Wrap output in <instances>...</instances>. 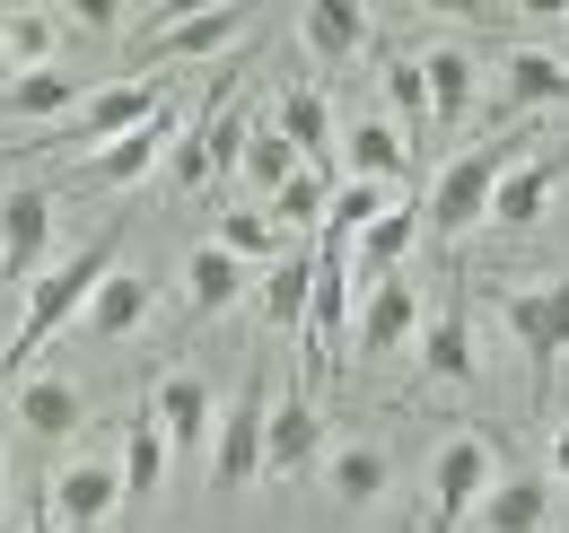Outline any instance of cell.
Listing matches in <instances>:
<instances>
[{
	"label": "cell",
	"mask_w": 569,
	"mask_h": 533,
	"mask_svg": "<svg viewBox=\"0 0 569 533\" xmlns=\"http://www.w3.org/2000/svg\"><path fill=\"white\" fill-rule=\"evenodd\" d=\"M44 507H53V525L97 533L114 507H123V464H106V455H79V464H62V472H53V490H44Z\"/></svg>",
	"instance_id": "10"
},
{
	"label": "cell",
	"mask_w": 569,
	"mask_h": 533,
	"mask_svg": "<svg viewBox=\"0 0 569 533\" xmlns=\"http://www.w3.org/2000/svg\"><path fill=\"white\" fill-rule=\"evenodd\" d=\"M307 298H316V245H281V263H263V324L307 333Z\"/></svg>",
	"instance_id": "23"
},
{
	"label": "cell",
	"mask_w": 569,
	"mask_h": 533,
	"mask_svg": "<svg viewBox=\"0 0 569 533\" xmlns=\"http://www.w3.org/2000/svg\"><path fill=\"white\" fill-rule=\"evenodd\" d=\"M561 175H569L561 149H543V158H517V167L499 175V193H491V219H499V228H535V219L552 210V193H561Z\"/></svg>",
	"instance_id": "17"
},
{
	"label": "cell",
	"mask_w": 569,
	"mask_h": 533,
	"mask_svg": "<svg viewBox=\"0 0 569 533\" xmlns=\"http://www.w3.org/2000/svg\"><path fill=\"white\" fill-rule=\"evenodd\" d=\"M18 533H53V507H44V516H27V525H18Z\"/></svg>",
	"instance_id": "38"
},
{
	"label": "cell",
	"mask_w": 569,
	"mask_h": 533,
	"mask_svg": "<svg viewBox=\"0 0 569 533\" xmlns=\"http://www.w3.org/2000/svg\"><path fill=\"white\" fill-rule=\"evenodd\" d=\"M333 184H342V175H316V167H298V175H289L281 193H272V228H325V201H333Z\"/></svg>",
	"instance_id": "34"
},
{
	"label": "cell",
	"mask_w": 569,
	"mask_h": 533,
	"mask_svg": "<svg viewBox=\"0 0 569 533\" xmlns=\"http://www.w3.org/2000/svg\"><path fill=\"white\" fill-rule=\"evenodd\" d=\"M342 167H351V184H403V167H412V140L395 132L386 114H359L351 132H342Z\"/></svg>",
	"instance_id": "21"
},
{
	"label": "cell",
	"mask_w": 569,
	"mask_h": 533,
	"mask_svg": "<svg viewBox=\"0 0 569 533\" xmlns=\"http://www.w3.org/2000/svg\"><path fill=\"white\" fill-rule=\"evenodd\" d=\"M79 324H88L97 341L141 333V324H149V280H141V271H114V280H106V289L88 298V315H79Z\"/></svg>",
	"instance_id": "31"
},
{
	"label": "cell",
	"mask_w": 569,
	"mask_h": 533,
	"mask_svg": "<svg viewBox=\"0 0 569 533\" xmlns=\"http://www.w3.org/2000/svg\"><path fill=\"white\" fill-rule=\"evenodd\" d=\"M237 298H246V263H237L228 245H193V254H184V306H193V315H228Z\"/></svg>",
	"instance_id": "26"
},
{
	"label": "cell",
	"mask_w": 569,
	"mask_h": 533,
	"mask_svg": "<svg viewBox=\"0 0 569 533\" xmlns=\"http://www.w3.org/2000/svg\"><path fill=\"white\" fill-rule=\"evenodd\" d=\"M0 97H9V114H18V123H62V114H79V97H88V88L53 62V70H27V79H0Z\"/></svg>",
	"instance_id": "27"
},
{
	"label": "cell",
	"mask_w": 569,
	"mask_h": 533,
	"mask_svg": "<svg viewBox=\"0 0 569 533\" xmlns=\"http://www.w3.org/2000/svg\"><path fill=\"white\" fill-rule=\"evenodd\" d=\"M18 429L44 438V446H62V438L88 429V394H79L71 376H27V385H18Z\"/></svg>",
	"instance_id": "22"
},
{
	"label": "cell",
	"mask_w": 569,
	"mask_h": 533,
	"mask_svg": "<svg viewBox=\"0 0 569 533\" xmlns=\"http://www.w3.org/2000/svg\"><path fill=\"white\" fill-rule=\"evenodd\" d=\"M508 167H517V158H508L499 140L465 149V158H447V167H438V184H429V210H421V228L438 237V245L473 237V228L491 219V193H499V175H508Z\"/></svg>",
	"instance_id": "2"
},
{
	"label": "cell",
	"mask_w": 569,
	"mask_h": 533,
	"mask_svg": "<svg viewBox=\"0 0 569 533\" xmlns=\"http://www.w3.org/2000/svg\"><path fill=\"white\" fill-rule=\"evenodd\" d=\"M386 210H395V193H386V184H351V175H342V184H333V201H325L316 245H342V254H351V237H368Z\"/></svg>",
	"instance_id": "29"
},
{
	"label": "cell",
	"mask_w": 569,
	"mask_h": 533,
	"mask_svg": "<svg viewBox=\"0 0 569 533\" xmlns=\"http://www.w3.org/2000/svg\"><path fill=\"white\" fill-rule=\"evenodd\" d=\"M491 481H499L491 438L456 429V438H447V446L429 455V533H456V525H473V507L491 499Z\"/></svg>",
	"instance_id": "5"
},
{
	"label": "cell",
	"mask_w": 569,
	"mask_h": 533,
	"mask_svg": "<svg viewBox=\"0 0 569 533\" xmlns=\"http://www.w3.org/2000/svg\"><path fill=\"white\" fill-rule=\"evenodd\" d=\"M499 324L517 333L535 385H552V368L569 359V280H535V289H508L499 298Z\"/></svg>",
	"instance_id": "7"
},
{
	"label": "cell",
	"mask_w": 569,
	"mask_h": 533,
	"mask_svg": "<svg viewBox=\"0 0 569 533\" xmlns=\"http://www.w3.org/2000/svg\"><path fill=\"white\" fill-rule=\"evenodd\" d=\"M114 271H123V228H106V237H88L79 254H62V263L36 271V289H27V306H18V333H9V350H0V385H27L36 350L62 333V324H79L88 298H97Z\"/></svg>",
	"instance_id": "1"
},
{
	"label": "cell",
	"mask_w": 569,
	"mask_h": 533,
	"mask_svg": "<svg viewBox=\"0 0 569 533\" xmlns=\"http://www.w3.org/2000/svg\"><path fill=\"white\" fill-rule=\"evenodd\" d=\"M351 324H359V289H351V254L316 245V298H307V385H325L351 359Z\"/></svg>",
	"instance_id": "3"
},
{
	"label": "cell",
	"mask_w": 569,
	"mask_h": 533,
	"mask_svg": "<svg viewBox=\"0 0 569 533\" xmlns=\"http://www.w3.org/2000/svg\"><path fill=\"white\" fill-rule=\"evenodd\" d=\"M176 132H184V114L167 105L158 123H141V132H123V140H106L88 167H79V184H97V193H114V184H141L149 167H167V149H176Z\"/></svg>",
	"instance_id": "12"
},
{
	"label": "cell",
	"mask_w": 569,
	"mask_h": 533,
	"mask_svg": "<svg viewBox=\"0 0 569 533\" xmlns=\"http://www.w3.org/2000/svg\"><path fill=\"white\" fill-rule=\"evenodd\" d=\"M237 175H246L254 193L272 201V193L289 184V175H298V149H289L281 132H263V123H254V140H246V167H237Z\"/></svg>",
	"instance_id": "35"
},
{
	"label": "cell",
	"mask_w": 569,
	"mask_h": 533,
	"mask_svg": "<svg viewBox=\"0 0 569 533\" xmlns=\"http://www.w3.org/2000/svg\"><path fill=\"white\" fill-rule=\"evenodd\" d=\"M149 420L167 429V455H202L211 429H219V402H211V385H202L193 368H176V376L149 394Z\"/></svg>",
	"instance_id": "14"
},
{
	"label": "cell",
	"mask_w": 569,
	"mask_h": 533,
	"mask_svg": "<svg viewBox=\"0 0 569 533\" xmlns=\"http://www.w3.org/2000/svg\"><path fill=\"white\" fill-rule=\"evenodd\" d=\"M158 114H167V79H106V88L79 97V114L62 123V140H79V158H97L106 140L141 132V123H158Z\"/></svg>",
	"instance_id": "6"
},
{
	"label": "cell",
	"mask_w": 569,
	"mask_h": 533,
	"mask_svg": "<svg viewBox=\"0 0 569 533\" xmlns=\"http://www.w3.org/2000/svg\"><path fill=\"white\" fill-rule=\"evenodd\" d=\"M263 420H272V394H263V368L228 394L211 429V490H246V481H263Z\"/></svg>",
	"instance_id": "8"
},
{
	"label": "cell",
	"mask_w": 569,
	"mask_h": 533,
	"mask_svg": "<svg viewBox=\"0 0 569 533\" xmlns=\"http://www.w3.org/2000/svg\"><path fill=\"white\" fill-rule=\"evenodd\" d=\"M421 88H429V132H456L473 114V88H482V62L465 44H429L421 53Z\"/></svg>",
	"instance_id": "16"
},
{
	"label": "cell",
	"mask_w": 569,
	"mask_h": 533,
	"mask_svg": "<svg viewBox=\"0 0 569 533\" xmlns=\"http://www.w3.org/2000/svg\"><path fill=\"white\" fill-rule=\"evenodd\" d=\"M561 438H569V429H561Z\"/></svg>",
	"instance_id": "40"
},
{
	"label": "cell",
	"mask_w": 569,
	"mask_h": 533,
	"mask_svg": "<svg viewBox=\"0 0 569 533\" xmlns=\"http://www.w3.org/2000/svg\"><path fill=\"white\" fill-rule=\"evenodd\" d=\"M421 368L438 376V385H473V324H465L456 306L421 315Z\"/></svg>",
	"instance_id": "28"
},
{
	"label": "cell",
	"mask_w": 569,
	"mask_h": 533,
	"mask_svg": "<svg viewBox=\"0 0 569 533\" xmlns=\"http://www.w3.org/2000/svg\"><path fill=\"white\" fill-rule=\"evenodd\" d=\"M62 27H88V36H114V27H132V18H123L114 0H79L71 18H62Z\"/></svg>",
	"instance_id": "37"
},
{
	"label": "cell",
	"mask_w": 569,
	"mask_h": 533,
	"mask_svg": "<svg viewBox=\"0 0 569 533\" xmlns=\"http://www.w3.org/2000/svg\"><path fill=\"white\" fill-rule=\"evenodd\" d=\"M211 245H228L237 263H281V228H272V210H219V237Z\"/></svg>",
	"instance_id": "33"
},
{
	"label": "cell",
	"mask_w": 569,
	"mask_h": 533,
	"mask_svg": "<svg viewBox=\"0 0 569 533\" xmlns=\"http://www.w3.org/2000/svg\"><path fill=\"white\" fill-rule=\"evenodd\" d=\"M368 36H377V18H368L359 0H307V9H298V44H307V62H325V70L359 62Z\"/></svg>",
	"instance_id": "15"
},
{
	"label": "cell",
	"mask_w": 569,
	"mask_h": 533,
	"mask_svg": "<svg viewBox=\"0 0 569 533\" xmlns=\"http://www.w3.org/2000/svg\"><path fill=\"white\" fill-rule=\"evenodd\" d=\"M552 525V481L543 472H499L491 499L473 507V533H543Z\"/></svg>",
	"instance_id": "19"
},
{
	"label": "cell",
	"mask_w": 569,
	"mask_h": 533,
	"mask_svg": "<svg viewBox=\"0 0 569 533\" xmlns=\"http://www.w3.org/2000/svg\"><path fill=\"white\" fill-rule=\"evenodd\" d=\"M272 132L298 149V167H316V175H333V158H342V140H333V105L316 97V88H281V114H272Z\"/></svg>",
	"instance_id": "20"
},
{
	"label": "cell",
	"mask_w": 569,
	"mask_h": 533,
	"mask_svg": "<svg viewBox=\"0 0 569 533\" xmlns=\"http://www.w3.org/2000/svg\"><path fill=\"white\" fill-rule=\"evenodd\" d=\"M386 481H395L386 446H368V438H351V446H325V490H333L342 507H377V499H386Z\"/></svg>",
	"instance_id": "25"
},
{
	"label": "cell",
	"mask_w": 569,
	"mask_h": 533,
	"mask_svg": "<svg viewBox=\"0 0 569 533\" xmlns=\"http://www.w3.org/2000/svg\"><path fill=\"white\" fill-rule=\"evenodd\" d=\"M62 53V18L53 9H0V70L27 79V70H53Z\"/></svg>",
	"instance_id": "24"
},
{
	"label": "cell",
	"mask_w": 569,
	"mask_h": 533,
	"mask_svg": "<svg viewBox=\"0 0 569 533\" xmlns=\"http://www.w3.org/2000/svg\"><path fill=\"white\" fill-rule=\"evenodd\" d=\"M132 27H141L149 62H219V53H237V36L254 27V9H246V0H219V9H149Z\"/></svg>",
	"instance_id": "4"
},
{
	"label": "cell",
	"mask_w": 569,
	"mask_h": 533,
	"mask_svg": "<svg viewBox=\"0 0 569 533\" xmlns=\"http://www.w3.org/2000/svg\"><path fill=\"white\" fill-rule=\"evenodd\" d=\"M158 490H167V429L141 402V420L123 429V499H158Z\"/></svg>",
	"instance_id": "32"
},
{
	"label": "cell",
	"mask_w": 569,
	"mask_h": 533,
	"mask_svg": "<svg viewBox=\"0 0 569 533\" xmlns=\"http://www.w3.org/2000/svg\"><path fill=\"white\" fill-rule=\"evenodd\" d=\"M561 36H569V0H561Z\"/></svg>",
	"instance_id": "39"
},
{
	"label": "cell",
	"mask_w": 569,
	"mask_h": 533,
	"mask_svg": "<svg viewBox=\"0 0 569 533\" xmlns=\"http://www.w3.org/2000/svg\"><path fill=\"white\" fill-rule=\"evenodd\" d=\"M44 245H53V193L44 184L0 193V289H36Z\"/></svg>",
	"instance_id": "9"
},
{
	"label": "cell",
	"mask_w": 569,
	"mask_h": 533,
	"mask_svg": "<svg viewBox=\"0 0 569 533\" xmlns=\"http://www.w3.org/2000/svg\"><path fill=\"white\" fill-rule=\"evenodd\" d=\"M499 105H569V53H552V44H508L499 53Z\"/></svg>",
	"instance_id": "18"
},
{
	"label": "cell",
	"mask_w": 569,
	"mask_h": 533,
	"mask_svg": "<svg viewBox=\"0 0 569 533\" xmlns=\"http://www.w3.org/2000/svg\"><path fill=\"white\" fill-rule=\"evenodd\" d=\"M316 464H325V411L307 394L272 402V420H263V472H272V481H298V472H316Z\"/></svg>",
	"instance_id": "13"
},
{
	"label": "cell",
	"mask_w": 569,
	"mask_h": 533,
	"mask_svg": "<svg viewBox=\"0 0 569 533\" xmlns=\"http://www.w3.org/2000/svg\"><path fill=\"white\" fill-rule=\"evenodd\" d=\"M403 341H421V298H412V280L395 271V280H377V289L359 298L351 350H359V359H395Z\"/></svg>",
	"instance_id": "11"
},
{
	"label": "cell",
	"mask_w": 569,
	"mask_h": 533,
	"mask_svg": "<svg viewBox=\"0 0 569 533\" xmlns=\"http://www.w3.org/2000/svg\"><path fill=\"white\" fill-rule=\"evenodd\" d=\"M412 237H421V210H403V201H395V210H386V219L359 237V280H351L359 298H368L377 280H395V263L412 254Z\"/></svg>",
	"instance_id": "30"
},
{
	"label": "cell",
	"mask_w": 569,
	"mask_h": 533,
	"mask_svg": "<svg viewBox=\"0 0 569 533\" xmlns=\"http://www.w3.org/2000/svg\"><path fill=\"white\" fill-rule=\"evenodd\" d=\"M167 184H176V193H202V184H211V149H202V132H176V149H167Z\"/></svg>",
	"instance_id": "36"
}]
</instances>
